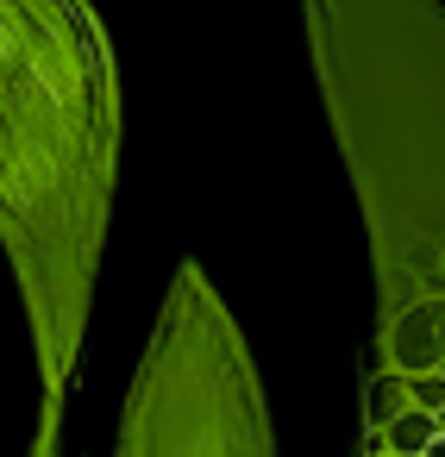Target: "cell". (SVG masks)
I'll use <instances>...</instances> for the list:
<instances>
[{
	"mask_svg": "<svg viewBox=\"0 0 445 457\" xmlns=\"http://www.w3.org/2000/svg\"><path fill=\"white\" fill-rule=\"evenodd\" d=\"M120 138L126 95L95 7L0 0V251L26 301L38 370L32 457H57L63 407L82 370L113 226Z\"/></svg>",
	"mask_w": 445,
	"mask_h": 457,
	"instance_id": "1",
	"label": "cell"
},
{
	"mask_svg": "<svg viewBox=\"0 0 445 457\" xmlns=\"http://www.w3.org/2000/svg\"><path fill=\"white\" fill-rule=\"evenodd\" d=\"M301 26L364 213L376 320L445 301V0H301Z\"/></svg>",
	"mask_w": 445,
	"mask_h": 457,
	"instance_id": "2",
	"label": "cell"
},
{
	"mask_svg": "<svg viewBox=\"0 0 445 457\" xmlns=\"http://www.w3.org/2000/svg\"><path fill=\"white\" fill-rule=\"evenodd\" d=\"M113 457H276L264 376L201 263H182L164 295Z\"/></svg>",
	"mask_w": 445,
	"mask_h": 457,
	"instance_id": "3",
	"label": "cell"
},
{
	"mask_svg": "<svg viewBox=\"0 0 445 457\" xmlns=\"http://www.w3.org/2000/svg\"><path fill=\"white\" fill-rule=\"evenodd\" d=\"M407 407V370H389V363H370L364 370V426H382L389 413Z\"/></svg>",
	"mask_w": 445,
	"mask_h": 457,
	"instance_id": "4",
	"label": "cell"
},
{
	"mask_svg": "<svg viewBox=\"0 0 445 457\" xmlns=\"http://www.w3.org/2000/svg\"><path fill=\"white\" fill-rule=\"evenodd\" d=\"M432 432H439V426H432V413H426V407H414V401H407L401 413H389V420H382V445H389V457H420Z\"/></svg>",
	"mask_w": 445,
	"mask_h": 457,
	"instance_id": "5",
	"label": "cell"
},
{
	"mask_svg": "<svg viewBox=\"0 0 445 457\" xmlns=\"http://www.w3.org/2000/svg\"><path fill=\"white\" fill-rule=\"evenodd\" d=\"M407 401L426 407V413H439V407H445V370H439V363H432V370H407Z\"/></svg>",
	"mask_w": 445,
	"mask_h": 457,
	"instance_id": "6",
	"label": "cell"
},
{
	"mask_svg": "<svg viewBox=\"0 0 445 457\" xmlns=\"http://www.w3.org/2000/svg\"><path fill=\"white\" fill-rule=\"evenodd\" d=\"M420 457H445V432H432V438H426V451H420Z\"/></svg>",
	"mask_w": 445,
	"mask_h": 457,
	"instance_id": "7",
	"label": "cell"
}]
</instances>
